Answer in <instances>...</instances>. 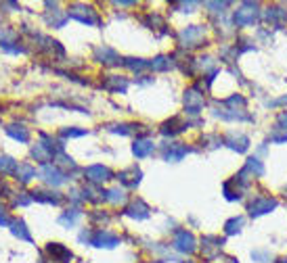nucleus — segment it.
<instances>
[{"label": "nucleus", "mask_w": 287, "mask_h": 263, "mask_svg": "<svg viewBox=\"0 0 287 263\" xmlns=\"http://www.w3.org/2000/svg\"><path fill=\"white\" fill-rule=\"evenodd\" d=\"M67 15H72L74 19H78V21H82V23H86V25H97V23H99L97 13H94L90 7H84V5H74Z\"/></svg>", "instance_id": "1"}, {"label": "nucleus", "mask_w": 287, "mask_h": 263, "mask_svg": "<svg viewBox=\"0 0 287 263\" xmlns=\"http://www.w3.org/2000/svg\"><path fill=\"white\" fill-rule=\"evenodd\" d=\"M46 253L50 255V259H53L55 263H70L72 257H74L72 251L67 247H63V244H59V242H50L46 247Z\"/></svg>", "instance_id": "2"}, {"label": "nucleus", "mask_w": 287, "mask_h": 263, "mask_svg": "<svg viewBox=\"0 0 287 263\" xmlns=\"http://www.w3.org/2000/svg\"><path fill=\"white\" fill-rule=\"evenodd\" d=\"M40 175L44 178V182L50 184V186H61V184L65 182V175L59 171L57 165H42Z\"/></svg>", "instance_id": "3"}, {"label": "nucleus", "mask_w": 287, "mask_h": 263, "mask_svg": "<svg viewBox=\"0 0 287 263\" xmlns=\"http://www.w3.org/2000/svg\"><path fill=\"white\" fill-rule=\"evenodd\" d=\"M84 173H86V178L92 184H103V182H107L111 178V171L107 167H103V165H90Z\"/></svg>", "instance_id": "4"}, {"label": "nucleus", "mask_w": 287, "mask_h": 263, "mask_svg": "<svg viewBox=\"0 0 287 263\" xmlns=\"http://www.w3.org/2000/svg\"><path fill=\"white\" fill-rule=\"evenodd\" d=\"M174 247L180 251V253H193L195 251V238L187 232V230H180L174 238Z\"/></svg>", "instance_id": "5"}, {"label": "nucleus", "mask_w": 287, "mask_h": 263, "mask_svg": "<svg viewBox=\"0 0 287 263\" xmlns=\"http://www.w3.org/2000/svg\"><path fill=\"white\" fill-rule=\"evenodd\" d=\"M277 203L273 199H258L256 203H251L249 205V213L251 215H260V213H268L271 209H275Z\"/></svg>", "instance_id": "6"}, {"label": "nucleus", "mask_w": 287, "mask_h": 263, "mask_svg": "<svg viewBox=\"0 0 287 263\" xmlns=\"http://www.w3.org/2000/svg\"><path fill=\"white\" fill-rule=\"evenodd\" d=\"M117 242H120V240H117V236H113L109 232H94V236H92V244H97V247L111 249V247H115Z\"/></svg>", "instance_id": "7"}, {"label": "nucleus", "mask_w": 287, "mask_h": 263, "mask_svg": "<svg viewBox=\"0 0 287 263\" xmlns=\"http://www.w3.org/2000/svg\"><path fill=\"white\" fill-rule=\"evenodd\" d=\"M67 13H63V11H59L57 7H55V11H46V15H44V19H46V23L48 25H53V27H61L65 21H67Z\"/></svg>", "instance_id": "8"}, {"label": "nucleus", "mask_w": 287, "mask_h": 263, "mask_svg": "<svg viewBox=\"0 0 287 263\" xmlns=\"http://www.w3.org/2000/svg\"><path fill=\"white\" fill-rule=\"evenodd\" d=\"M94 55H97V59H101V63H105V65H117L120 63V57L115 55V50H111V48H97L94 50Z\"/></svg>", "instance_id": "9"}, {"label": "nucleus", "mask_w": 287, "mask_h": 263, "mask_svg": "<svg viewBox=\"0 0 287 263\" xmlns=\"http://www.w3.org/2000/svg\"><path fill=\"white\" fill-rule=\"evenodd\" d=\"M15 175H17V180H19L21 184H27L31 178H36V167H31L29 163H21L19 167H17Z\"/></svg>", "instance_id": "10"}, {"label": "nucleus", "mask_w": 287, "mask_h": 263, "mask_svg": "<svg viewBox=\"0 0 287 263\" xmlns=\"http://www.w3.org/2000/svg\"><path fill=\"white\" fill-rule=\"evenodd\" d=\"M126 215L137 217V219H145V217L149 215V207H147L143 201H137V203H132V205L126 209Z\"/></svg>", "instance_id": "11"}, {"label": "nucleus", "mask_w": 287, "mask_h": 263, "mask_svg": "<svg viewBox=\"0 0 287 263\" xmlns=\"http://www.w3.org/2000/svg\"><path fill=\"white\" fill-rule=\"evenodd\" d=\"M184 104H187L189 113H197L201 109V104H204V98H201V94H197L195 90H189L187 96H184Z\"/></svg>", "instance_id": "12"}, {"label": "nucleus", "mask_w": 287, "mask_h": 263, "mask_svg": "<svg viewBox=\"0 0 287 263\" xmlns=\"http://www.w3.org/2000/svg\"><path fill=\"white\" fill-rule=\"evenodd\" d=\"M11 232H13V236H17L19 240L31 242V236H29L27 228H25V223H23L21 219H13V221H11Z\"/></svg>", "instance_id": "13"}, {"label": "nucleus", "mask_w": 287, "mask_h": 263, "mask_svg": "<svg viewBox=\"0 0 287 263\" xmlns=\"http://www.w3.org/2000/svg\"><path fill=\"white\" fill-rule=\"evenodd\" d=\"M132 153L137 155V157H147V155H151L153 153V142H151V140H137V142H134V146H132Z\"/></svg>", "instance_id": "14"}, {"label": "nucleus", "mask_w": 287, "mask_h": 263, "mask_svg": "<svg viewBox=\"0 0 287 263\" xmlns=\"http://www.w3.org/2000/svg\"><path fill=\"white\" fill-rule=\"evenodd\" d=\"M120 180L126 184V186H137L141 182V171L137 167H130L128 171H122L120 173Z\"/></svg>", "instance_id": "15"}, {"label": "nucleus", "mask_w": 287, "mask_h": 263, "mask_svg": "<svg viewBox=\"0 0 287 263\" xmlns=\"http://www.w3.org/2000/svg\"><path fill=\"white\" fill-rule=\"evenodd\" d=\"M189 153V148L187 146H182V144H170V148L166 151V159L168 161H178V159H182L184 155Z\"/></svg>", "instance_id": "16"}, {"label": "nucleus", "mask_w": 287, "mask_h": 263, "mask_svg": "<svg viewBox=\"0 0 287 263\" xmlns=\"http://www.w3.org/2000/svg\"><path fill=\"white\" fill-rule=\"evenodd\" d=\"M7 134L11 138H15V140H19V142H27V140H29V132L23 126H9L7 128Z\"/></svg>", "instance_id": "17"}, {"label": "nucleus", "mask_w": 287, "mask_h": 263, "mask_svg": "<svg viewBox=\"0 0 287 263\" xmlns=\"http://www.w3.org/2000/svg\"><path fill=\"white\" fill-rule=\"evenodd\" d=\"M31 199L34 201H40V203H53V205H59L61 203V197H53V192H44V190L31 192Z\"/></svg>", "instance_id": "18"}, {"label": "nucleus", "mask_w": 287, "mask_h": 263, "mask_svg": "<svg viewBox=\"0 0 287 263\" xmlns=\"http://www.w3.org/2000/svg\"><path fill=\"white\" fill-rule=\"evenodd\" d=\"M126 86H128V82L124 78H115V76H109V82L105 84V88L111 92H124Z\"/></svg>", "instance_id": "19"}, {"label": "nucleus", "mask_w": 287, "mask_h": 263, "mask_svg": "<svg viewBox=\"0 0 287 263\" xmlns=\"http://www.w3.org/2000/svg\"><path fill=\"white\" fill-rule=\"evenodd\" d=\"M201 36H204V29H201L199 25H193V27H189V29H184V31H182V40L187 42V44L199 40ZM191 46H193V44H191Z\"/></svg>", "instance_id": "20"}, {"label": "nucleus", "mask_w": 287, "mask_h": 263, "mask_svg": "<svg viewBox=\"0 0 287 263\" xmlns=\"http://www.w3.org/2000/svg\"><path fill=\"white\" fill-rule=\"evenodd\" d=\"M256 19V13L249 11V9H241L237 15H235V21H237L239 25H245V23H251Z\"/></svg>", "instance_id": "21"}, {"label": "nucleus", "mask_w": 287, "mask_h": 263, "mask_svg": "<svg viewBox=\"0 0 287 263\" xmlns=\"http://www.w3.org/2000/svg\"><path fill=\"white\" fill-rule=\"evenodd\" d=\"M17 161H13L11 157H0V171L3 173H15L17 171Z\"/></svg>", "instance_id": "22"}, {"label": "nucleus", "mask_w": 287, "mask_h": 263, "mask_svg": "<svg viewBox=\"0 0 287 263\" xmlns=\"http://www.w3.org/2000/svg\"><path fill=\"white\" fill-rule=\"evenodd\" d=\"M80 219V211H76V209H72V211H67V213H63L61 217H59V223H63V226H74L76 221Z\"/></svg>", "instance_id": "23"}, {"label": "nucleus", "mask_w": 287, "mask_h": 263, "mask_svg": "<svg viewBox=\"0 0 287 263\" xmlns=\"http://www.w3.org/2000/svg\"><path fill=\"white\" fill-rule=\"evenodd\" d=\"M149 67H151V69H160V71H166V69L172 67V63L168 61L166 57H157L153 63H149Z\"/></svg>", "instance_id": "24"}, {"label": "nucleus", "mask_w": 287, "mask_h": 263, "mask_svg": "<svg viewBox=\"0 0 287 263\" xmlns=\"http://www.w3.org/2000/svg\"><path fill=\"white\" fill-rule=\"evenodd\" d=\"M107 201H111V203H122L124 201V190H120V188H111L109 192H107V197H105Z\"/></svg>", "instance_id": "25"}, {"label": "nucleus", "mask_w": 287, "mask_h": 263, "mask_svg": "<svg viewBox=\"0 0 287 263\" xmlns=\"http://www.w3.org/2000/svg\"><path fill=\"white\" fill-rule=\"evenodd\" d=\"M86 130H72V128H63L61 130V136L63 138H78V136H84Z\"/></svg>", "instance_id": "26"}, {"label": "nucleus", "mask_w": 287, "mask_h": 263, "mask_svg": "<svg viewBox=\"0 0 287 263\" xmlns=\"http://www.w3.org/2000/svg\"><path fill=\"white\" fill-rule=\"evenodd\" d=\"M31 201H34L31 197H23V195H21V197H17V199L13 201V205H15V207H17V205H29Z\"/></svg>", "instance_id": "27"}, {"label": "nucleus", "mask_w": 287, "mask_h": 263, "mask_svg": "<svg viewBox=\"0 0 287 263\" xmlns=\"http://www.w3.org/2000/svg\"><path fill=\"white\" fill-rule=\"evenodd\" d=\"M3 192H7V186H5V182H3V180H0V197H5Z\"/></svg>", "instance_id": "28"}, {"label": "nucleus", "mask_w": 287, "mask_h": 263, "mask_svg": "<svg viewBox=\"0 0 287 263\" xmlns=\"http://www.w3.org/2000/svg\"><path fill=\"white\" fill-rule=\"evenodd\" d=\"M281 124H285V126H287V113H283V115H281Z\"/></svg>", "instance_id": "29"}, {"label": "nucleus", "mask_w": 287, "mask_h": 263, "mask_svg": "<svg viewBox=\"0 0 287 263\" xmlns=\"http://www.w3.org/2000/svg\"><path fill=\"white\" fill-rule=\"evenodd\" d=\"M187 263H193V261H187Z\"/></svg>", "instance_id": "30"}, {"label": "nucleus", "mask_w": 287, "mask_h": 263, "mask_svg": "<svg viewBox=\"0 0 287 263\" xmlns=\"http://www.w3.org/2000/svg\"><path fill=\"white\" fill-rule=\"evenodd\" d=\"M155 263H160V261H155Z\"/></svg>", "instance_id": "31"}, {"label": "nucleus", "mask_w": 287, "mask_h": 263, "mask_svg": "<svg viewBox=\"0 0 287 263\" xmlns=\"http://www.w3.org/2000/svg\"><path fill=\"white\" fill-rule=\"evenodd\" d=\"M285 263H287V261H285Z\"/></svg>", "instance_id": "32"}]
</instances>
